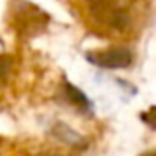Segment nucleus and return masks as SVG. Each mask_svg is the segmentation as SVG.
Returning <instances> with one entry per match:
<instances>
[{
	"instance_id": "f257e3e1",
	"label": "nucleus",
	"mask_w": 156,
	"mask_h": 156,
	"mask_svg": "<svg viewBox=\"0 0 156 156\" xmlns=\"http://www.w3.org/2000/svg\"><path fill=\"white\" fill-rule=\"evenodd\" d=\"M89 61L101 65V67H109V69H119V67H126L133 59L130 51L122 50V48H115L109 51H97V53H89Z\"/></svg>"
}]
</instances>
